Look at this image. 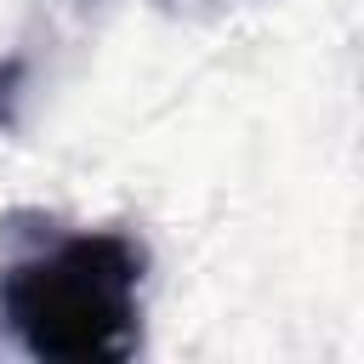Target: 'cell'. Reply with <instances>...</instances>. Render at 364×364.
I'll return each instance as SVG.
<instances>
[{
  "instance_id": "cell-1",
  "label": "cell",
  "mask_w": 364,
  "mask_h": 364,
  "mask_svg": "<svg viewBox=\"0 0 364 364\" xmlns=\"http://www.w3.org/2000/svg\"><path fill=\"white\" fill-rule=\"evenodd\" d=\"M148 250L119 228H57L0 262V324L46 364L131 358L142 341Z\"/></svg>"
}]
</instances>
